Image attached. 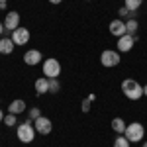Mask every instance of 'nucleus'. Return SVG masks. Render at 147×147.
I'll use <instances>...</instances> for the list:
<instances>
[{
    "mask_svg": "<svg viewBox=\"0 0 147 147\" xmlns=\"http://www.w3.org/2000/svg\"><path fill=\"white\" fill-rule=\"evenodd\" d=\"M122 92H124L125 98H129V100H139L143 96V86L136 79H125L122 82Z\"/></svg>",
    "mask_w": 147,
    "mask_h": 147,
    "instance_id": "1",
    "label": "nucleus"
},
{
    "mask_svg": "<svg viewBox=\"0 0 147 147\" xmlns=\"http://www.w3.org/2000/svg\"><path fill=\"white\" fill-rule=\"evenodd\" d=\"M35 127H34V120H28L16 127V137L22 141V143H32L35 139Z\"/></svg>",
    "mask_w": 147,
    "mask_h": 147,
    "instance_id": "2",
    "label": "nucleus"
},
{
    "mask_svg": "<svg viewBox=\"0 0 147 147\" xmlns=\"http://www.w3.org/2000/svg\"><path fill=\"white\" fill-rule=\"evenodd\" d=\"M124 136L129 139V143H137V141H141L145 137V127H143V124H139V122H131V124H127Z\"/></svg>",
    "mask_w": 147,
    "mask_h": 147,
    "instance_id": "3",
    "label": "nucleus"
},
{
    "mask_svg": "<svg viewBox=\"0 0 147 147\" xmlns=\"http://www.w3.org/2000/svg\"><path fill=\"white\" fill-rule=\"evenodd\" d=\"M120 51H116V49H104L100 53V65L106 69L110 67H118L120 65Z\"/></svg>",
    "mask_w": 147,
    "mask_h": 147,
    "instance_id": "4",
    "label": "nucleus"
},
{
    "mask_svg": "<svg viewBox=\"0 0 147 147\" xmlns=\"http://www.w3.org/2000/svg\"><path fill=\"white\" fill-rule=\"evenodd\" d=\"M41 71H43V75H45L47 79H59V75H61V63L57 61V59H45L43 61V65H41Z\"/></svg>",
    "mask_w": 147,
    "mask_h": 147,
    "instance_id": "5",
    "label": "nucleus"
},
{
    "mask_svg": "<svg viewBox=\"0 0 147 147\" xmlns=\"http://www.w3.org/2000/svg\"><path fill=\"white\" fill-rule=\"evenodd\" d=\"M34 127L39 136H49L51 129H53V122L49 118H45V116H39L37 120H34Z\"/></svg>",
    "mask_w": 147,
    "mask_h": 147,
    "instance_id": "6",
    "label": "nucleus"
},
{
    "mask_svg": "<svg viewBox=\"0 0 147 147\" xmlns=\"http://www.w3.org/2000/svg\"><path fill=\"white\" fill-rule=\"evenodd\" d=\"M30 37H32L30 30H28V28H22V26L12 32V41H14L16 45H26V43L30 41Z\"/></svg>",
    "mask_w": 147,
    "mask_h": 147,
    "instance_id": "7",
    "label": "nucleus"
},
{
    "mask_svg": "<svg viewBox=\"0 0 147 147\" xmlns=\"http://www.w3.org/2000/svg\"><path fill=\"white\" fill-rule=\"evenodd\" d=\"M134 45H136V35H129V34L118 37V43H116V47H118L120 53H127V51H131Z\"/></svg>",
    "mask_w": 147,
    "mask_h": 147,
    "instance_id": "8",
    "label": "nucleus"
},
{
    "mask_svg": "<svg viewBox=\"0 0 147 147\" xmlns=\"http://www.w3.org/2000/svg\"><path fill=\"white\" fill-rule=\"evenodd\" d=\"M41 51H37V49H28L26 53H24V63L26 65H30V67H35V65H39L41 63Z\"/></svg>",
    "mask_w": 147,
    "mask_h": 147,
    "instance_id": "9",
    "label": "nucleus"
},
{
    "mask_svg": "<svg viewBox=\"0 0 147 147\" xmlns=\"http://www.w3.org/2000/svg\"><path fill=\"white\" fill-rule=\"evenodd\" d=\"M108 32H110L112 35H116V37L125 35V34H127V30H125V22H122L120 18L112 20V22H110V26H108Z\"/></svg>",
    "mask_w": 147,
    "mask_h": 147,
    "instance_id": "10",
    "label": "nucleus"
},
{
    "mask_svg": "<svg viewBox=\"0 0 147 147\" xmlns=\"http://www.w3.org/2000/svg\"><path fill=\"white\" fill-rule=\"evenodd\" d=\"M4 28L6 32H14L16 28H20V14L18 12H8L4 18Z\"/></svg>",
    "mask_w": 147,
    "mask_h": 147,
    "instance_id": "11",
    "label": "nucleus"
},
{
    "mask_svg": "<svg viewBox=\"0 0 147 147\" xmlns=\"http://www.w3.org/2000/svg\"><path fill=\"white\" fill-rule=\"evenodd\" d=\"M14 47H16V43L12 41V37H2L0 39V53L2 55H10L14 51Z\"/></svg>",
    "mask_w": 147,
    "mask_h": 147,
    "instance_id": "12",
    "label": "nucleus"
},
{
    "mask_svg": "<svg viewBox=\"0 0 147 147\" xmlns=\"http://www.w3.org/2000/svg\"><path fill=\"white\" fill-rule=\"evenodd\" d=\"M24 110H26V102L22 100V98H16V100H12L10 102V106H8V112L10 114H22Z\"/></svg>",
    "mask_w": 147,
    "mask_h": 147,
    "instance_id": "13",
    "label": "nucleus"
},
{
    "mask_svg": "<svg viewBox=\"0 0 147 147\" xmlns=\"http://www.w3.org/2000/svg\"><path fill=\"white\" fill-rule=\"evenodd\" d=\"M35 92L37 94H45V92H49V79L47 77H41V79L35 80Z\"/></svg>",
    "mask_w": 147,
    "mask_h": 147,
    "instance_id": "14",
    "label": "nucleus"
},
{
    "mask_svg": "<svg viewBox=\"0 0 147 147\" xmlns=\"http://www.w3.org/2000/svg\"><path fill=\"white\" fill-rule=\"evenodd\" d=\"M125 127H127V124H125L122 118H114V120H112V129L118 134V136H124Z\"/></svg>",
    "mask_w": 147,
    "mask_h": 147,
    "instance_id": "15",
    "label": "nucleus"
},
{
    "mask_svg": "<svg viewBox=\"0 0 147 147\" xmlns=\"http://www.w3.org/2000/svg\"><path fill=\"white\" fill-rule=\"evenodd\" d=\"M137 28H139V22H137L136 18H129V20L125 22V30H127V34H129V35H136Z\"/></svg>",
    "mask_w": 147,
    "mask_h": 147,
    "instance_id": "16",
    "label": "nucleus"
},
{
    "mask_svg": "<svg viewBox=\"0 0 147 147\" xmlns=\"http://www.w3.org/2000/svg\"><path fill=\"white\" fill-rule=\"evenodd\" d=\"M141 4H143V0H124V6H125L129 12L139 10V8H141Z\"/></svg>",
    "mask_w": 147,
    "mask_h": 147,
    "instance_id": "17",
    "label": "nucleus"
},
{
    "mask_svg": "<svg viewBox=\"0 0 147 147\" xmlns=\"http://www.w3.org/2000/svg\"><path fill=\"white\" fill-rule=\"evenodd\" d=\"M94 100H96V94H88V96L82 100V104H80V110H82V112H88V110H90V104Z\"/></svg>",
    "mask_w": 147,
    "mask_h": 147,
    "instance_id": "18",
    "label": "nucleus"
},
{
    "mask_svg": "<svg viewBox=\"0 0 147 147\" xmlns=\"http://www.w3.org/2000/svg\"><path fill=\"white\" fill-rule=\"evenodd\" d=\"M131 143H129V139L125 136H120V137H116L114 139V147H129Z\"/></svg>",
    "mask_w": 147,
    "mask_h": 147,
    "instance_id": "19",
    "label": "nucleus"
},
{
    "mask_svg": "<svg viewBox=\"0 0 147 147\" xmlns=\"http://www.w3.org/2000/svg\"><path fill=\"white\" fill-rule=\"evenodd\" d=\"M4 124L8 125V127H14V125L18 124V120H16V114H6V116H4Z\"/></svg>",
    "mask_w": 147,
    "mask_h": 147,
    "instance_id": "20",
    "label": "nucleus"
},
{
    "mask_svg": "<svg viewBox=\"0 0 147 147\" xmlns=\"http://www.w3.org/2000/svg\"><path fill=\"white\" fill-rule=\"evenodd\" d=\"M61 90V82H59V79H49V92H59Z\"/></svg>",
    "mask_w": 147,
    "mask_h": 147,
    "instance_id": "21",
    "label": "nucleus"
},
{
    "mask_svg": "<svg viewBox=\"0 0 147 147\" xmlns=\"http://www.w3.org/2000/svg\"><path fill=\"white\" fill-rule=\"evenodd\" d=\"M118 16H120V18H125V16H134V12H129L127 8H125V6H122V8L118 10Z\"/></svg>",
    "mask_w": 147,
    "mask_h": 147,
    "instance_id": "22",
    "label": "nucleus"
},
{
    "mask_svg": "<svg viewBox=\"0 0 147 147\" xmlns=\"http://www.w3.org/2000/svg\"><path fill=\"white\" fill-rule=\"evenodd\" d=\"M39 116H41V110L39 108H32L30 110V120H37Z\"/></svg>",
    "mask_w": 147,
    "mask_h": 147,
    "instance_id": "23",
    "label": "nucleus"
},
{
    "mask_svg": "<svg viewBox=\"0 0 147 147\" xmlns=\"http://www.w3.org/2000/svg\"><path fill=\"white\" fill-rule=\"evenodd\" d=\"M4 32H6V28H4V22H0V35L4 34Z\"/></svg>",
    "mask_w": 147,
    "mask_h": 147,
    "instance_id": "24",
    "label": "nucleus"
},
{
    "mask_svg": "<svg viewBox=\"0 0 147 147\" xmlns=\"http://www.w3.org/2000/svg\"><path fill=\"white\" fill-rule=\"evenodd\" d=\"M6 4L8 2H0V10H6Z\"/></svg>",
    "mask_w": 147,
    "mask_h": 147,
    "instance_id": "25",
    "label": "nucleus"
},
{
    "mask_svg": "<svg viewBox=\"0 0 147 147\" xmlns=\"http://www.w3.org/2000/svg\"><path fill=\"white\" fill-rule=\"evenodd\" d=\"M49 2H51V4H61L63 0H49Z\"/></svg>",
    "mask_w": 147,
    "mask_h": 147,
    "instance_id": "26",
    "label": "nucleus"
},
{
    "mask_svg": "<svg viewBox=\"0 0 147 147\" xmlns=\"http://www.w3.org/2000/svg\"><path fill=\"white\" fill-rule=\"evenodd\" d=\"M0 122H4V112L0 110Z\"/></svg>",
    "mask_w": 147,
    "mask_h": 147,
    "instance_id": "27",
    "label": "nucleus"
},
{
    "mask_svg": "<svg viewBox=\"0 0 147 147\" xmlns=\"http://www.w3.org/2000/svg\"><path fill=\"white\" fill-rule=\"evenodd\" d=\"M143 96H147V84L143 86Z\"/></svg>",
    "mask_w": 147,
    "mask_h": 147,
    "instance_id": "28",
    "label": "nucleus"
},
{
    "mask_svg": "<svg viewBox=\"0 0 147 147\" xmlns=\"http://www.w3.org/2000/svg\"><path fill=\"white\" fill-rule=\"evenodd\" d=\"M143 147H147V141H145V143H143Z\"/></svg>",
    "mask_w": 147,
    "mask_h": 147,
    "instance_id": "29",
    "label": "nucleus"
},
{
    "mask_svg": "<svg viewBox=\"0 0 147 147\" xmlns=\"http://www.w3.org/2000/svg\"><path fill=\"white\" fill-rule=\"evenodd\" d=\"M0 2H8V0H0Z\"/></svg>",
    "mask_w": 147,
    "mask_h": 147,
    "instance_id": "30",
    "label": "nucleus"
},
{
    "mask_svg": "<svg viewBox=\"0 0 147 147\" xmlns=\"http://www.w3.org/2000/svg\"><path fill=\"white\" fill-rule=\"evenodd\" d=\"M86 2H90V0H86Z\"/></svg>",
    "mask_w": 147,
    "mask_h": 147,
    "instance_id": "31",
    "label": "nucleus"
}]
</instances>
